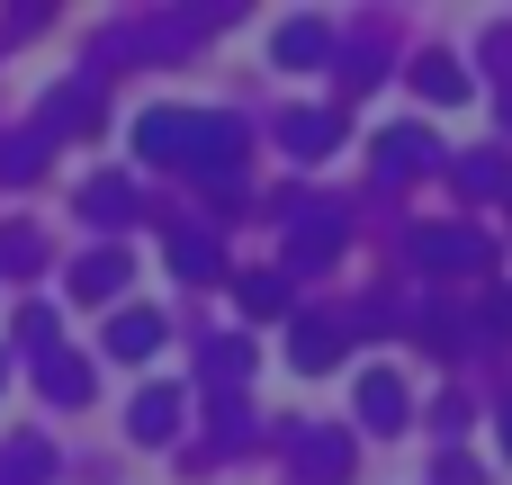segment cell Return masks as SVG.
<instances>
[{
	"mask_svg": "<svg viewBox=\"0 0 512 485\" xmlns=\"http://www.w3.org/2000/svg\"><path fill=\"white\" fill-rule=\"evenodd\" d=\"M135 144H144V162L198 171L216 198H243V126L234 117H216V108H144Z\"/></svg>",
	"mask_w": 512,
	"mask_h": 485,
	"instance_id": "1",
	"label": "cell"
},
{
	"mask_svg": "<svg viewBox=\"0 0 512 485\" xmlns=\"http://www.w3.org/2000/svg\"><path fill=\"white\" fill-rule=\"evenodd\" d=\"M414 261H423V270H459V279H468V270H486V261H495V243H486V234H468V225H423V234H414Z\"/></svg>",
	"mask_w": 512,
	"mask_h": 485,
	"instance_id": "2",
	"label": "cell"
},
{
	"mask_svg": "<svg viewBox=\"0 0 512 485\" xmlns=\"http://www.w3.org/2000/svg\"><path fill=\"white\" fill-rule=\"evenodd\" d=\"M333 261H342V216L333 207L288 216V270H333Z\"/></svg>",
	"mask_w": 512,
	"mask_h": 485,
	"instance_id": "3",
	"label": "cell"
},
{
	"mask_svg": "<svg viewBox=\"0 0 512 485\" xmlns=\"http://www.w3.org/2000/svg\"><path fill=\"white\" fill-rule=\"evenodd\" d=\"M288 468H297V485H342L351 477V441L342 432H297V459Z\"/></svg>",
	"mask_w": 512,
	"mask_h": 485,
	"instance_id": "4",
	"label": "cell"
},
{
	"mask_svg": "<svg viewBox=\"0 0 512 485\" xmlns=\"http://www.w3.org/2000/svg\"><path fill=\"white\" fill-rule=\"evenodd\" d=\"M279 144H288V162H324V153L342 144V117H333V108H288Z\"/></svg>",
	"mask_w": 512,
	"mask_h": 485,
	"instance_id": "5",
	"label": "cell"
},
{
	"mask_svg": "<svg viewBox=\"0 0 512 485\" xmlns=\"http://www.w3.org/2000/svg\"><path fill=\"white\" fill-rule=\"evenodd\" d=\"M342 342H351V324H342V315H306V324L288 333V360H297V369H333V360H342Z\"/></svg>",
	"mask_w": 512,
	"mask_h": 485,
	"instance_id": "6",
	"label": "cell"
},
{
	"mask_svg": "<svg viewBox=\"0 0 512 485\" xmlns=\"http://www.w3.org/2000/svg\"><path fill=\"white\" fill-rule=\"evenodd\" d=\"M72 126H81V135L99 126V90H90V81H63V90L45 99V126H36V135H72Z\"/></svg>",
	"mask_w": 512,
	"mask_h": 485,
	"instance_id": "7",
	"label": "cell"
},
{
	"mask_svg": "<svg viewBox=\"0 0 512 485\" xmlns=\"http://www.w3.org/2000/svg\"><path fill=\"white\" fill-rule=\"evenodd\" d=\"M162 342H171V324H162V315H144V306H126V315L108 324V351H117V360H153Z\"/></svg>",
	"mask_w": 512,
	"mask_h": 485,
	"instance_id": "8",
	"label": "cell"
},
{
	"mask_svg": "<svg viewBox=\"0 0 512 485\" xmlns=\"http://www.w3.org/2000/svg\"><path fill=\"white\" fill-rule=\"evenodd\" d=\"M360 423H369V432H396V423H405V387H396V369H369V378H360Z\"/></svg>",
	"mask_w": 512,
	"mask_h": 485,
	"instance_id": "9",
	"label": "cell"
},
{
	"mask_svg": "<svg viewBox=\"0 0 512 485\" xmlns=\"http://www.w3.org/2000/svg\"><path fill=\"white\" fill-rule=\"evenodd\" d=\"M423 162H432V144H423L414 126H387V135H378V180H414Z\"/></svg>",
	"mask_w": 512,
	"mask_h": 485,
	"instance_id": "10",
	"label": "cell"
},
{
	"mask_svg": "<svg viewBox=\"0 0 512 485\" xmlns=\"http://www.w3.org/2000/svg\"><path fill=\"white\" fill-rule=\"evenodd\" d=\"M171 270H180V279H216V270H225V243L198 234V225H180V234H171Z\"/></svg>",
	"mask_w": 512,
	"mask_h": 485,
	"instance_id": "11",
	"label": "cell"
},
{
	"mask_svg": "<svg viewBox=\"0 0 512 485\" xmlns=\"http://www.w3.org/2000/svg\"><path fill=\"white\" fill-rule=\"evenodd\" d=\"M324 54H333V27H324V18H288V27H279V63H288V72H297V63H324Z\"/></svg>",
	"mask_w": 512,
	"mask_h": 485,
	"instance_id": "12",
	"label": "cell"
},
{
	"mask_svg": "<svg viewBox=\"0 0 512 485\" xmlns=\"http://www.w3.org/2000/svg\"><path fill=\"white\" fill-rule=\"evenodd\" d=\"M414 90H423V99H441V108H459V99H468L459 54H423V63H414Z\"/></svg>",
	"mask_w": 512,
	"mask_h": 485,
	"instance_id": "13",
	"label": "cell"
},
{
	"mask_svg": "<svg viewBox=\"0 0 512 485\" xmlns=\"http://www.w3.org/2000/svg\"><path fill=\"white\" fill-rule=\"evenodd\" d=\"M126 279H135L126 252H90V261H72V288H81V297H117Z\"/></svg>",
	"mask_w": 512,
	"mask_h": 485,
	"instance_id": "14",
	"label": "cell"
},
{
	"mask_svg": "<svg viewBox=\"0 0 512 485\" xmlns=\"http://www.w3.org/2000/svg\"><path fill=\"white\" fill-rule=\"evenodd\" d=\"M243 378H252V342H243V333H216V342H207V387L225 396V387H243Z\"/></svg>",
	"mask_w": 512,
	"mask_h": 485,
	"instance_id": "15",
	"label": "cell"
},
{
	"mask_svg": "<svg viewBox=\"0 0 512 485\" xmlns=\"http://www.w3.org/2000/svg\"><path fill=\"white\" fill-rule=\"evenodd\" d=\"M180 432V387H144L135 396V441H171Z\"/></svg>",
	"mask_w": 512,
	"mask_h": 485,
	"instance_id": "16",
	"label": "cell"
},
{
	"mask_svg": "<svg viewBox=\"0 0 512 485\" xmlns=\"http://www.w3.org/2000/svg\"><path fill=\"white\" fill-rule=\"evenodd\" d=\"M45 396H54V405H81V396H90V369H81L72 351H45Z\"/></svg>",
	"mask_w": 512,
	"mask_h": 485,
	"instance_id": "17",
	"label": "cell"
},
{
	"mask_svg": "<svg viewBox=\"0 0 512 485\" xmlns=\"http://www.w3.org/2000/svg\"><path fill=\"white\" fill-rule=\"evenodd\" d=\"M81 207H90L99 225H126V216H135V189H126V180H90V189H81Z\"/></svg>",
	"mask_w": 512,
	"mask_h": 485,
	"instance_id": "18",
	"label": "cell"
},
{
	"mask_svg": "<svg viewBox=\"0 0 512 485\" xmlns=\"http://www.w3.org/2000/svg\"><path fill=\"white\" fill-rule=\"evenodd\" d=\"M45 441H18V450H0V485H45Z\"/></svg>",
	"mask_w": 512,
	"mask_h": 485,
	"instance_id": "19",
	"label": "cell"
},
{
	"mask_svg": "<svg viewBox=\"0 0 512 485\" xmlns=\"http://www.w3.org/2000/svg\"><path fill=\"white\" fill-rule=\"evenodd\" d=\"M279 306H288V279L279 270H252L243 279V315H279Z\"/></svg>",
	"mask_w": 512,
	"mask_h": 485,
	"instance_id": "20",
	"label": "cell"
},
{
	"mask_svg": "<svg viewBox=\"0 0 512 485\" xmlns=\"http://www.w3.org/2000/svg\"><path fill=\"white\" fill-rule=\"evenodd\" d=\"M18 342L45 360V351H54V306H27V315H18Z\"/></svg>",
	"mask_w": 512,
	"mask_h": 485,
	"instance_id": "21",
	"label": "cell"
},
{
	"mask_svg": "<svg viewBox=\"0 0 512 485\" xmlns=\"http://www.w3.org/2000/svg\"><path fill=\"white\" fill-rule=\"evenodd\" d=\"M432 477H441V485H486V477H477V459H459V450H441V468H432Z\"/></svg>",
	"mask_w": 512,
	"mask_h": 485,
	"instance_id": "22",
	"label": "cell"
},
{
	"mask_svg": "<svg viewBox=\"0 0 512 485\" xmlns=\"http://www.w3.org/2000/svg\"><path fill=\"white\" fill-rule=\"evenodd\" d=\"M495 441H504V459H512V405H504V414H495Z\"/></svg>",
	"mask_w": 512,
	"mask_h": 485,
	"instance_id": "23",
	"label": "cell"
},
{
	"mask_svg": "<svg viewBox=\"0 0 512 485\" xmlns=\"http://www.w3.org/2000/svg\"><path fill=\"white\" fill-rule=\"evenodd\" d=\"M504 126H512V72H504Z\"/></svg>",
	"mask_w": 512,
	"mask_h": 485,
	"instance_id": "24",
	"label": "cell"
},
{
	"mask_svg": "<svg viewBox=\"0 0 512 485\" xmlns=\"http://www.w3.org/2000/svg\"><path fill=\"white\" fill-rule=\"evenodd\" d=\"M0 378H9V360H0Z\"/></svg>",
	"mask_w": 512,
	"mask_h": 485,
	"instance_id": "25",
	"label": "cell"
}]
</instances>
